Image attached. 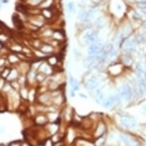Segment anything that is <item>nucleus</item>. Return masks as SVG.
<instances>
[{
	"instance_id": "nucleus-1",
	"label": "nucleus",
	"mask_w": 146,
	"mask_h": 146,
	"mask_svg": "<svg viewBox=\"0 0 146 146\" xmlns=\"http://www.w3.org/2000/svg\"><path fill=\"white\" fill-rule=\"evenodd\" d=\"M102 48V43L100 42H98V41L90 45L89 47L88 51H87L89 54L88 59L94 61L97 60V57L101 51Z\"/></svg>"
},
{
	"instance_id": "nucleus-2",
	"label": "nucleus",
	"mask_w": 146,
	"mask_h": 146,
	"mask_svg": "<svg viewBox=\"0 0 146 146\" xmlns=\"http://www.w3.org/2000/svg\"><path fill=\"white\" fill-rule=\"evenodd\" d=\"M120 97L126 101H130L132 98V90L130 86L127 84H123L119 89Z\"/></svg>"
},
{
	"instance_id": "nucleus-3",
	"label": "nucleus",
	"mask_w": 146,
	"mask_h": 146,
	"mask_svg": "<svg viewBox=\"0 0 146 146\" xmlns=\"http://www.w3.org/2000/svg\"><path fill=\"white\" fill-rule=\"evenodd\" d=\"M98 40V33L95 30L87 32L84 36L85 43L87 45H91L97 42Z\"/></svg>"
},
{
	"instance_id": "nucleus-4",
	"label": "nucleus",
	"mask_w": 146,
	"mask_h": 146,
	"mask_svg": "<svg viewBox=\"0 0 146 146\" xmlns=\"http://www.w3.org/2000/svg\"><path fill=\"white\" fill-rule=\"evenodd\" d=\"M120 123L122 126L126 128H134L136 126L135 120L126 116H124L121 118Z\"/></svg>"
},
{
	"instance_id": "nucleus-5",
	"label": "nucleus",
	"mask_w": 146,
	"mask_h": 146,
	"mask_svg": "<svg viewBox=\"0 0 146 146\" xmlns=\"http://www.w3.org/2000/svg\"><path fill=\"white\" fill-rule=\"evenodd\" d=\"M118 97L115 96H110L109 97L105 98L102 101V105L105 108H109L117 101Z\"/></svg>"
},
{
	"instance_id": "nucleus-6",
	"label": "nucleus",
	"mask_w": 146,
	"mask_h": 146,
	"mask_svg": "<svg viewBox=\"0 0 146 146\" xmlns=\"http://www.w3.org/2000/svg\"><path fill=\"white\" fill-rule=\"evenodd\" d=\"M136 42L135 39H130L126 40L124 44L125 50L127 51H132L136 47Z\"/></svg>"
},
{
	"instance_id": "nucleus-7",
	"label": "nucleus",
	"mask_w": 146,
	"mask_h": 146,
	"mask_svg": "<svg viewBox=\"0 0 146 146\" xmlns=\"http://www.w3.org/2000/svg\"><path fill=\"white\" fill-rule=\"evenodd\" d=\"M99 85V80L97 76H93L87 83V87L89 89H95Z\"/></svg>"
},
{
	"instance_id": "nucleus-8",
	"label": "nucleus",
	"mask_w": 146,
	"mask_h": 146,
	"mask_svg": "<svg viewBox=\"0 0 146 146\" xmlns=\"http://www.w3.org/2000/svg\"><path fill=\"white\" fill-rule=\"evenodd\" d=\"M94 97H95L96 100V101L98 103L102 102V101L105 99L104 94L102 91V89H97L94 91Z\"/></svg>"
},
{
	"instance_id": "nucleus-9",
	"label": "nucleus",
	"mask_w": 146,
	"mask_h": 146,
	"mask_svg": "<svg viewBox=\"0 0 146 146\" xmlns=\"http://www.w3.org/2000/svg\"><path fill=\"white\" fill-rule=\"evenodd\" d=\"M121 66L119 65H115L109 67V71L113 74H117L121 71Z\"/></svg>"
},
{
	"instance_id": "nucleus-10",
	"label": "nucleus",
	"mask_w": 146,
	"mask_h": 146,
	"mask_svg": "<svg viewBox=\"0 0 146 146\" xmlns=\"http://www.w3.org/2000/svg\"><path fill=\"white\" fill-rule=\"evenodd\" d=\"M117 54V50L116 48H115L113 47V48L111 50V52H109V54H108V56H107V58L109 60H111L113 59L116 56Z\"/></svg>"
},
{
	"instance_id": "nucleus-11",
	"label": "nucleus",
	"mask_w": 146,
	"mask_h": 146,
	"mask_svg": "<svg viewBox=\"0 0 146 146\" xmlns=\"http://www.w3.org/2000/svg\"><path fill=\"white\" fill-rule=\"evenodd\" d=\"M13 21L14 24H15V25L17 27L19 28H22L23 24H22L21 21V20L19 19V18L18 17H16L15 16H14L13 17Z\"/></svg>"
},
{
	"instance_id": "nucleus-12",
	"label": "nucleus",
	"mask_w": 146,
	"mask_h": 146,
	"mask_svg": "<svg viewBox=\"0 0 146 146\" xmlns=\"http://www.w3.org/2000/svg\"><path fill=\"white\" fill-rule=\"evenodd\" d=\"M70 81L71 85L72 86V87H73L74 89L75 90L78 89V83L77 81H76L75 79H74L73 78H70Z\"/></svg>"
},
{
	"instance_id": "nucleus-13",
	"label": "nucleus",
	"mask_w": 146,
	"mask_h": 146,
	"mask_svg": "<svg viewBox=\"0 0 146 146\" xmlns=\"http://www.w3.org/2000/svg\"><path fill=\"white\" fill-rule=\"evenodd\" d=\"M104 130H105V127H104V126L103 124H100L99 126H98L97 129V131H96V135L97 136H100L101 135L102 133L104 132Z\"/></svg>"
},
{
	"instance_id": "nucleus-14",
	"label": "nucleus",
	"mask_w": 146,
	"mask_h": 146,
	"mask_svg": "<svg viewBox=\"0 0 146 146\" xmlns=\"http://www.w3.org/2000/svg\"><path fill=\"white\" fill-rule=\"evenodd\" d=\"M120 137L121 140L124 143H126V144H128L131 143L130 139L127 136L125 135H120Z\"/></svg>"
},
{
	"instance_id": "nucleus-15",
	"label": "nucleus",
	"mask_w": 146,
	"mask_h": 146,
	"mask_svg": "<svg viewBox=\"0 0 146 146\" xmlns=\"http://www.w3.org/2000/svg\"><path fill=\"white\" fill-rule=\"evenodd\" d=\"M67 9L68 11L69 12V13H72V12H74L75 10V6L73 2H69L67 5Z\"/></svg>"
},
{
	"instance_id": "nucleus-16",
	"label": "nucleus",
	"mask_w": 146,
	"mask_h": 146,
	"mask_svg": "<svg viewBox=\"0 0 146 146\" xmlns=\"http://www.w3.org/2000/svg\"><path fill=\"white\" fill-rule=\"evenodd\" d=\"M123 61L124 63L126 65H128V66H130V65H131L132 62V60L129 56H125L123 59Z\"/></svg>"
},
{
	"instance_id": "nucleus-17",
	"label": "nucleus",
	"mask_w": 146,
	"mask_h": 146,
	"mask_svg": "<svg viewBox=\"0 0 146 146\" xmlns=\"http://www.w3.org/2000/svg\"><path fill=\"white\" fill-rule=\"evenodd\" d=\"M104 139L103 138H100L99 139L97 140V141H96V146H102V144H103V143H104Z\"/></svg>"
},
{
	"instance_id": "nucleus-18",
	"label": "nucleus",
	"mask_w": 146,
	"mask_h": 146,
	"mask_svg": "<svg viewBox=\"0 0 146 146\" xmlns=\"http://www.w3.org/2000/svg\"><path fill=\"white\" fill-rule=\"evenodd\" d=\"M140 12H141V13H142L143 15H146V6L144 7V8H143V9H140Z\"/></svg>"
},
{
	"instance_id": "nucleus-19",
	"label": "nucleus",
	"mask_w": 146,
	"mask_h": 146,
	"mask_svg": "<svg viewBox=\"0 0 146 146\" xmlns=\"http://www.w3.org/2000/svg\"><path fill=\"white\" fill-rule=\"evenodd\" d=\"M117 10L119 11L122 10V6L120 4H119L117 5Z\"/></svg>"
},
{
	"instance_id": "nucleus-20",
	"label": "nucleus",
	"mask_w": 146,
	"mask_h": 146,
	"mask_svg": "<svg viewBox=\"0 0 146 146\" xmlns=\"http://www.w3.org/2000/svg\"><path fill=\"white\" fill-rule=\"evenodd\" d=\"M139 2H146V0H139Z\"/></svg>"
},
{
	"instance_id": "nucleus-21",
	"label": "nucleus",
	"mask_w": 146,
	"mask_h": 146,
	"mask_svg": "<svg viewBox=\"0 0 146 146\" xmlns=\"http://www.w3.org/2000/svg\"><path fill=\"white\" fill-rule=\"evenodd\" d=\"M1 5H2V2H1V1L0 0V7L1 6Z\"/></svg>"
},
{
	"instance_id": "nucleus-22",
	"label": "nucleus",
	"mask_w": 146,
	"mask_h": 146,
	"mask_svg": "<svg viewBox=\"0 0 146 146\" xmlns=\"http://www.w3.org/2000/svg\"><path fill=\"white\" fill-rule=\"evenodd\" d=\"M126 1H133L134 0H126Z\"/></svg>"
}]
</instances>
